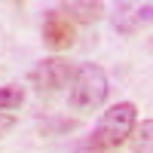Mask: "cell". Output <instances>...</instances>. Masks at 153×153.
<instances>
[{"label":"cell","instance_id":"obj_1","mask_svg":"<svg viewBox=\"0 0 153 153\" xmlns=\"http://www.w3.org/2000/svg\"><path fill=\"white\" fill-rule=\"evenodd\" d=\"M138 123V107L132 101H120L104 110V117L95 123V129L89 132L83 141H76V153H117Z\"/></svg>","mask_w":153,"mask_h":153},{"label":"cell","instance_id":"obj_3","mask_svg":"<svg viewBox=\"0 0 153 153\" xmlns=\"http://www.w3.org/2000/svg\"><path fill=\"white\" fill-rule=\"evenodd\" d=\"M74 71L76 68L71 65V61H65V58H43V61H37V68H31L28 80L40 89V92H43V89H46V92H55V89L71 83Z\"/></svg>","mask_w":153,"mask_h":153},{"label":"cell","instance_id":"obj_6","mask_svg":"<svg viewBox=\"0 0 153 153\" xmlns=\"http://www.w3.org/2000/svg\"><path fill=\"white\" fill-rule=\"evenodd\" d=\"M110 19H113V28L120 34H135L141 28V6L138 3H117Z\"/></svg>","mask_w":153,"mask_h":153},{"label":"cell","instance_id":"obj_10","mask_svg":"<svg viewBox=\"0 0 153 153\" xmlns=\"http://www.w3.org/2000/svg\"><path fill=\"white\" fill-rule=\"evenodd\" d=\"M150 9H153L150 3H141V25H147V22H150Z\"/></svg>","mask_w":153,"mask_h":153},{"label":"cell","instance_id":"obj_7","mask_svg":"<svg viewBox=\"0 0 153 153\" xmlns=\"http://www.w3.org/2000/svg\"><path fill=\"white\" fill-rule=\"evenodd\" d=\"M25 101V89L9 83V86H0V110H16Z\"/></svg>","mask_w":153,"mask_h":153},{"label":"cell","instance_id":"obj_9","mask_svg":"<svg viewBox=\"0 0 153 153\" xmlns=\"http://www.w3.org/2000/svg\"><path fill=\"white\" fill-rule=\"evenodd\" d=\"M12 123H16V120H12L9 113H3V110H0V132H6V129H12Z\"/></svg>","mask_w":153,"mask_h":153},{"label":"cell","instance_id":"obj_8","mask_svg":"<svg viewBox=\"0 0 153 153\" xmlns=\"http://www.w3.org/2000/svg\"><path fill=\"white\" fill-rule=\"evenodd\" d=\"M150 129H153V123H150V120H144V123H141V132H138L135 153H141V147H144V153H150Z\"/></svg>","mask_w":153,"mask_h":153},{"label":"cell","instance_id":"obj_2","mask_svg":"<svg viewBox=\"0 0 153 153\" xmlns=\"http://www.w3.org/2000/svg\"><path fill=\"white\" fill-rule=\"evenodd\" d=\"M107 74L98 65H83L71 76V107L76 110H95L107 98Z\"/></svg>","mask_w":153,"mask_h":153},{"label":"cell","instance_id":"obj_4","mask_svg":"<svg viewBox=\"0 0 153 153\" xmlns=\"http://www.w3.org/2000/svg\"><path fill=\"white\" fill-rule=\"evenodd\" d=\"M43 43L49 49H55V52H58V49H68L74 43V22L61 16L58 6L49 9L46 19H43Z\"/></svg>","mask_w":153,"mask_h":153},{"label":"cell","instance_id":"obj_5","mask_svg":"<svg viewBox=\"0 0 153 153\" xmlns=\"http://www.w3.org/2000/svg\"><path fill=\"white\" fill-rule=\"evenodd\" d=\"M58 12L65 19H76V22H98L101 19V12H104V3H89V0H71V3H61Z\"/></svg>","mask_w":153,"mask_h":153}]
</instances>
